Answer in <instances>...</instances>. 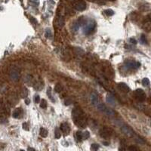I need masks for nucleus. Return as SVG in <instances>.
<instances>
[{"instance_id": "4", "label": "nucleus", "mask_w": 151, "mask_h": 151, "mask_svg": "<svg viewBox=\"0 0 151 151\" xmlns=\"http://www.w3.org/2000/svg\"><path fill=\"white\" fill-rule=\"evenodd\" d=\"M134 96L135 97V99L140 102H143L146 100V94L144 92V91L141 89H138L135 91L134 92Z\"/></svg>"}, {"instance_id": "37", "label": "nucleus", "mask_w": 151, "mask_h": 151, "mask_svg": "<svg viewBox=\"0 0 151 151\" xmlns=\"http://www.w3.org/2000/svg\"><path fill=\"white\" fill-rule=\"evenodd\" d=\"M150 101H151V94H150Z\"/></svg>"}, {"instance_id": "29", "label": "nucleus", "mask_w": 151, "mask_h": 151, "mask_svg": "<svg viewBox=\"0 0 151 151\" xmlns=\"http://www.w3.org/2000/svg\"><path fill=\"white\" fill-rule=\"evenodd\" d=\"M47 93H48V96L51 98V100L53 101V102H55V100H54V97H52V94H51V88H48V91H47Z\"/></svg>"}, {"instance_id": "27", "label": "nucleus", "mask_w": 151, "mask_h": 151, "mask_svg": "<svg viewBox=\"0 0 151 151\" xmlns=\"http://www.w3.org/2000/svg\"><path fill=\"white\" fill-rule=\"evenodd\" d=\"M141 42L143 43V44H147V38H146V36H145V35H144V34H142L141 36Z\"/></svg>"}, {"instance_id": "23", "label": "nucleus", "mask_w": 151, "mask_h": 151, "mask_svg": "<svg viewBox=\"0 0 151 151\" xmlns=\"http://www.w3.org/2000/svg\"><path fill=\"white\" fill-rule=\"evenodd\" d=\"M99 148H100L99 144H92L91 145L90 150L91 151H97L99 150Z\"/></svg>"}, {"instance_id": "11", "label": "nucleus", "mask_w": 151, "mask_h": 151, "mask_svg": "<svg viewBox=\"0 0 151 151\" xmlns=\"http://www.w3.org/2000/svg\"><path fill=\"white\" fill-rule=\"evenodd\" d=\"M90 100L91 104H92L94 106H96V107H97V105L100 103V102H99V97H98V96L97 95V94H95V93H91V94Z\"/></svg>"}, {"instance_id": "35", "label": "nucleus", "mask_w": 151, "mask_h": 151, "mask_svg": "<svg viewBox=\"0 0 151 151\" xmlns=\"http://www.w3.org/2000/svg\"><path fill=\"white\" fill-rule=\"evenodd\" d=\"M103 144H104V145H107H107L109 144H108L107 142H104Z\"/></svg>"}, {"instance_id": "25", "label": "nucleus", "mask_w": 151, "mask_h": 151, "mask_svg": "<svg viewBox=\"0 0 151 151\" xmlns=\"http://www.w3.org/2000/svg\"><path fill=\"white\" fill-rule=\"evenodd\" d=\"M89 137H90V133H89L88 131L82 132V139H83V140H86V139H88Z\"/></svg>"}, {"instance_id": "18", "label": "nucleus", "mask_w": 151, "mask_h": 151, "mask_svg": "<svg viewBox=\"0 0 151 151\" xmlns=\"http://www.w3.org/2000/svg\"><path fill=\"white\" fill-rule=\"evenodd\" d=\"M104 14H105V15L108 16V17L113 16V15L115 14L114 11H113V10H112V9H106V10H104Z\"/></svg>"}, {"instance_id": "3", "label": "nucleus", "mask_w": 151, "mask_h": 151, "mask_svg": "<svg viewBox=\"0 0 151 151\" xmlns=\"http://www.w3.org/2000/svg\"><path fill=\"white\" fill-rule=\"evenodd\" d=\"M97 110H99L100 112L105 113L106 115L109 116H113L116 115V113L112 110V109H110L109 107H107L106 105H104V104L102 103H99L97 105Z\"/></svg>"}, {"instance_id": "30", "label": "nucleus", "mask_w": 151, "mask_h": 151, "mask_svg": "<svg viewBox=\"0 0 151 151\" xmlns=\"http://www.w3.org/2000/svg\"><path fill=\"white\" fill-rule=\"evenodd\" d=\"M128 150L129 151H140L138 148H137L135 146H130L129 148H128Z\"/></svg>"}, {"instance_id": "20", "label": "nucleus", "mask_w": 151, "mask_h": 151, "mask_svg": "<svg viewBox=\"0 0 151 151\" xmlns=\"http://www.w3.org/2000/svg\"><path fill=\"white\" fill-rule=\"evenodd\" d=\"M80 26H81V25H80V23H79V20H78L77 21H76V22L73 24V30L75 31V32L78 31V30L79 29V27H80Z\"/></svg>"}, {"instance_id": "10", "label": "nucleus", "mask_w": 151, "mask_h": 151, "mask_svg": "<svg viewBox=\"0 0 151 151\" xmlns=\"http://www.w3.org/2000/svg\"><path fill=\"white\" fill-rule=\"evenodd\" d=\"M125 65L127 66V67L133 68V69L138 68L139 66H141V63H140L139 62L135 61V60H129V61H127V62H125Z\"/></svg>"}, {"instance_id": "7", "label": "nucleus", "mask_w": 151, "mask_h": 151, "mask_svg": "<svg viewBox=\"0 0 151 151\" xmlns=\"http://www.w3.org/2000/svg\"><path fill=\"white\" fill-rule=\"evenodd\" d=\"M113 134V131L111 129H110L109 128H103L100 131V135L101 138H105V139H108L111 137Z\"/></svg>"}, {"instance_id": "32", "label": "nucleus", "mask_w": 151, "mask_h": 151, "mask_svg": "<svg viewBox=\"0 0 151 151\" xmlns=\"http://www.w3.org/2000/svg\"><path fill=\"white\" fill-rule=\"evenodd\" d=\"M129 42H131V44H134V45L137 44V41H136V39H135L134 38H131V39H129Z\"/></svg>"}, {"instance_id": "21", "label": "nucleus", "mask_w": 151, "mask_h": 151, "mask_svg": "<svg viewBox=\"0 0 151 151\" xmlns=\"http://www.w3.org/2000/svg\"><path fill=\"white\" fill-rule=\"evenodd\" d=\"M76 139L78 141H82V132L81 131H78L76 134Z\"/></svg>"}, {"instance_id": "28", "label": "nucleus", "mask_w": 151, "mask_h": 151, "mask_svg": "<svg viewBox=\"0 0 151 151\" xmlns=\"http://www.w3.org/2000/svg\"><path fill=\"white\" fill-rule=\"evenodd\" d=\"M22 126H23V128H24V130H26V131H29L30 125H29V124H28L27 122H24V123H23V125H22Z\"/></svg>"}, {"instance_id": "14", "label": "nucleus", "mask_w": 151, "mask_h": 151, "mask_svg": "<svg viewBox=\"0 0 151 151\" xmlns=\"http://www.w3.org/2000/svg\"><path fill=\"white\" fill-rule=\"evenodd\" d=\"M143 28L147 31L151 30V21L147 18V21H146L143 24Z\"/></svg>"}, {"instance_id": "19", "label": "nucleus", "mask_w": 151, "mask_h": 151, "mask_svg": "<svg viewBox=\"0 0 151 151\" xmlns=\"http://www.w3.org/2000/svg\"><path fill=\"white\" fill-rule=\"evenodd\" d=\"M54 90H55V91L56 93H60V92H61L62 90H63V86L60 85V83H57V84L55 86Z\"/></svg>"}, {"instance_id": "22", "label": "nucleus", "mask_w": 151, "mask_h": 151, "mask_svg": "<svg viewBox=\"0 0 151 151\" xmlns=\"http://www.w3.org/2000/svg\"><path fill=\"white\" fill-rule=\"evenodd\" d=\"M47 106H48L47 101L45 99L41 100V101H40V107L42 108V109H46L47 108Z\"/></svg>"}, {"instance_id": "1", "label": "nucleus", "mask_w": 151, "mask_h": 151, "mask_svg": "<svg viewBox=\"0 0 151 151\" xmlns=\"http://www.w3.org/2000/svg\"><path fill=\"white\" fill-rule=\"evenodd\" d=\"M72 120L74 124L79 128H85L87 125L86 116L82 110L78 107L73 108L72 111Z\"/></svg>"}, {"instance_id": "17", "label": "nucleus", "mask_w": 151, "mask_h": 151, "mask_svg": "<svg viewBox=\"0 0 151 151\" xmlns=\"http://www.w3.org/2000/svg\"><path fill=\"white\" fill-rule=\"evenodd\" d=\"M62 135V132L60 131V129L59 128H55V137L56 139H59L60 138Z\"/></svg>"}, {"instance_id": "2", "label": "nucleus", "mask_w": 151, "mask_h": 151, "mask_svg": "<svg viewBox=\"0 0 151 151\" xmlns=\"http://www.w3.org/2000/svg\"><path fill=\"white\" fill-rule=\"evenodd\" d=\"M83 32L86 35H89L96 28V22L94 20H88L85 21L84 24L82 25Z\"/></svg>"}, {"instance_id": "26", "label": "nucleus", "mask_w": 151, "mask_h": 151, "mask_svg": "<svg viewBox=\"0 0 151 151\" xmlns=\"http://www.w3.org/2000/svg\"><path fill=\"white\" fill-rule=\"evenodd\" d=\"M45 36H46V38H48V39H50V38L52 37V31H51L50 29H47V30H46V32H45Z\"/></svg>"}, {"instance_id": "5", "label": "nucleus", "mask_w": 151, "mask_h": 151, "mask_svg": "<svg viewBox=\"0 0 151 151\" xmlns=\"http://www.w3.org/2000/svg\"><path fill=\"white\" fill-rule=\"evenodd\" d=\"M87 7L86 2L83 0H79L76 1L74 4H73V8L74 9H76L78 11H82L84 10H86Z\"/></svg>"}, {"instance_id": "31", "label": "nucleus", "mask_w": 151, "mask_h": 151, "mask_svg": "<svg viewBox=\"0 0 151 151\" xmlns=\"http://www.w3.org/2000/svg\"><path fill=\"white\" fill-rule=\"evenodd\" d=\"M34 101L36 104H38L40 102V97L39 95H36L35 96V98H34Z\"/></svg>"}, {"instance_id": "6", "label": "nucleus", "mask_w": 151, "mask_h": 151, "mask_svg": "<svg viewBox=\"0 0 151 151\" xmlns=\"http://www.w3.org/2000/svg\"><path fill=\"white\" fill-rule=\"evenodd\" d=\"M121 130H122V133H124V134H125L126 136H128V137L131 138V137L135 136V132H134V131L132 130V128H131V127H129V126L127 125H122L121 126Z\"/></svg>"}, {"instance_id": "36", "label": "nucleus", "mask_w": 151, "mask_h": 151, "mask_svg": "<svg viewBox=\"0 0 151 151\" xmlns=\"http://www.w3.org/2000/svg\"><path fill=\"white\" fill-rule=\"evenodd\" d=\"M20 151H24V150H20Z\"/></svg>"}, {"instance_id": "24", "label": "nucleus", "mask_w": 151, "mask_h": 151, "mask_svg": "<svg viewBox=\"0 0 151 151\" xmlns=\"http://www.w3.org/2000/svg\"><path fill=\"white\" fill-rule=\"evenodd\" d=\"M150 82L149 79H147V78H144V79H142V85H143L144 86L147 87V86H150Z\"/></svg>"}, {"instance_id": "38", "label": "nucleus", "mask_w": 151, "mask_h": 151, "mask_svg": "<svg viewBox=\"0 0 151 151\" xmlns=\"http://www.w3.org/2000/svg\"><path fill=\"white\" fill-rule=\"evenodd\" d=\"M110 1H114V0H110Z\"/></svg>"}, {"instance_id": "9", "label": "nucleus", "mask_w": 151, "mask_h": 151, "mask_svg": "<svg viewBox=\"0 0 151 151\" xmlns=\"http://www.w3.org/2000/svg\"><path fill=\"white\" fill-rule=\"evenodd\" d=\"M60 131H62V133L64 135H67L70 131V125H68V123L66 122H63L61 125H60Z\"/></svg>"}, {"instance_id": "15", "label": "nucleus", "mask_w": 151, "mask_h": 151, "mask_svg": "<svg viewBox=\"0 0 151 151\" xmlns=\"http://www.w3.org/2000/svg\"><path fill=\"white\" fill-rule=\"evenodd\" d=\"M21 114H22V109L21 108H17L13 113V117L16 118V119L19 118L21 116Z\"/></svg>"}, {"instance_id": "16", "label": "nucleus", "mask_w": 151, "mask_h": 151, "mask_svg": "<svg viewBox=\"0 0 151 151\" xmlns=\"http://www.w3.org/2000/svg\"><path fill=\"white\" fill-rule=\"evenodd\" d=\"M48 132L47 129H45V128H40V130H39V135H40L41 137L46 138L48 136Z\"/></svg>"}, {"instance_id": "13", "label": "nucleus", "mask_w": 151, "mask_h": 151, "mask_svg": "<svg viewBox=\"0 0 151 151\" xmlns=\"http://www.w3.org/2000/svg\"><path fill=\"white\" fill-rule=\"evenodd\" d=\"M118 89L123 92H125V93H127L130 91V88L128 87V86L127 84L124 83V82H120V83L118 84Z\"/></svg>"}, {"instance_id": "34", "label": "nucleus", "mask_w": 151, "mask_h": 151, "mask_svg": "<svg viewBox=\"0 0 151 151\" xmlns=\"http://www.w3.org/2000/svg\"><path fill=\"white\" fill-rule=\"evenodd\" d=\"M30 100H29V99H27H27L25 100V103H26L27 104H30Z\"/></svg>"}, {"instance_id": "33", "label": "nucleus", "mask_w": 151, "mask_h": 151, "mask_svg": "<svg viewBox=\"0 0 151 151\" xmlns=\"http://www.w3.org/2000/svg\"><path fill=\"white\" fill-rule=\"evenodd\" d=\"M27 150L28 151H36L35 150V149H34V148H32V147H28Z\"/></svg>"}, {"instance_id": "8", "label": "nucleus", "mask_w": 151, "mask_h": 151, "mask_svg": "<svg viewBox=\"0 0 151 151\" xmlns=\"http://www.w3.org/2000/svg\"><path fill=\"white\" fill-rule=\"evenodd\" d=\"M19 76H20V73L18 71V69L16 68H12L10 71V77L12 80L14 81H17L19 79Z\"/></svg>"}, {"instance_id": "12", "label": "nucleus", "mask_w": 151, "mask_h": 151, "mask_svg": "<svg viewBox=\"0 0 151 151\" xmlns=\"http://www.w3.org/2000/svg\"><path fill=\"white\" fill-rule=\"evenodd\" d=\"M106 100L107 102L112 105V106H114L115 104H116V100H115V97L111 94H107V96H106Z\"/></svg>"}]
</instances>
